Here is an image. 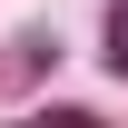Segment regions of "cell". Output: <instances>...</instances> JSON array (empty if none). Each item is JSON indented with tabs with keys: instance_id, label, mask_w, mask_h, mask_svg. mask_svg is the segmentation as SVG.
I'll return each mask as SVG.
<instances>
[{
	"instance_id": "1",
	"label": "cell",
	"mask_w": 128,
	"mask_h": 128,
	"mask_svg": "<svg viewBox=\"0 0 128 128\" xmlns=\"http://www.w3.org/2000/svg\"><path fill=\"white\" fill-rule=\"evenodd\" d=\"M108 69L128 79V0H118V20H108Z\"/></svg>"
}]
</instances>
